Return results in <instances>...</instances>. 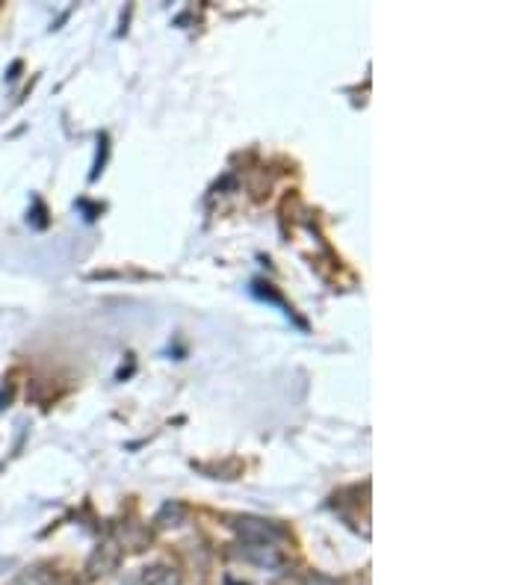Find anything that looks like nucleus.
I'll list each match as a JSON object with an SVG mask.
<instances>
[{"mask_svg":"<svg viewBox=\"0 0 532 585\" xmlns=\"http://www.w3.org/2000/svg\"><path fill=\"white\" fill-rule=\"evenodd\" d=\"M142 585H184V580L172 565L154 562L142 571Z\"/></svg>","mask_w":532,"mask_h":585,"instance_id":"nucleus-3","label":"nucleus"},{"mask_svg":"<svg viewBox=\"0 0 532 585\" xmlns=\"http://www.w3.org/2000/svg\"><path fill=\"white\" fill-rule=\"evenodd\" d=\"M237 532L243 535L246 544H278V538H281V532L275 526L255 518L237 520Z\"/></svg>","mask_w":532,"mask_h":585,"instance_id":"nucleus-1","label":"nucleus"},{"mask_svg":"<svg viewBox=\"0 0 532 585\" xmlns=\"http://www.w3.org/2000/svg\"><path fill=\"white\" fill-rule=\"evenodd\" d=\"M243 559H249L252 565L266 568V571L284 568V562H287L278 544H246V550H243Z\"/></svg>","mask_w":532,"mask_h":585,"instance_id":"nucleus-2","label":"nucleus"}]
</instances>
